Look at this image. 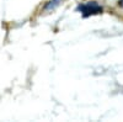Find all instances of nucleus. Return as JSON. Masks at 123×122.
I'll list each match as a JSON object with an SVG mask.
<instances>
[{"instance_id": "7ed1b4c3", "label": "nucleus", "mask_w": 123, "mask_h": 122, "mask_svg": "<svg viewBox=\"0 0 123 122\" xmlns=\"http://www.w3.org/2000/svg\"><path fill=\"white\" fill-rule=\"evenodd\" d=\"M118 5H119V6L123 9V0H119V1H118Z\"/></svg>"}, {"instance_id": "f257e3e1", "label": "nucleus", "mask_w": 123, "mask_h": 122, "mask_svg": "<svg viewBox=\"0 0 123 122\" xmlns=\"http://www.w3.org/2000/svg\"><path fill=\"white\" fill-rule=\"evenodd\" d=\"M76 10H78V11L83 15L84 17L98 15V14H102V11H104L102 6L98 5L96 1H86V3H83V4H80V5L76 7Z\"/></svg>"}, {"instance_id": "f03ea898", "label": "nucleus", "mask_w": 123, "mask_h": 122, "mask_svg": "<svg viewBox=\"0 0 123 122\" xmlns=\"http://www.w3.org/2000/svg\"><path fill=\"white\" fill-rule=\"evenodd\" d=\"M63 1H64V0H49V1L44 5L43 10H44V11H50V10H54L57 6H59Z\"/></svg>"}]
</instances>
